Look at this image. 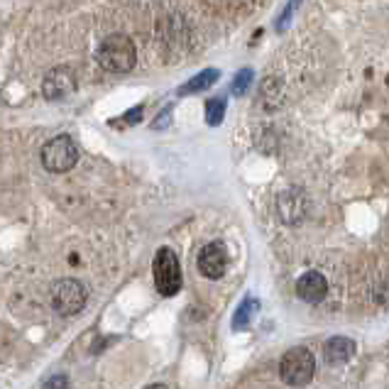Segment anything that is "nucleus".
I'll return each instance as SVG.
<instances>
[{
  "label": "nucleus",
  "instance_id": "obj_7",
  "mask_svg": "<svg viewBox=\"0 0 389 389\" xmlns=\"http://www.w3.org/2000/svg\"><path fill=\"white\" fill-rule=\"evenodd\" d=\"M225 265H228V254H225V247L220 243H208L201 247L196 267H199V272L206 280H220L225 272Z\"/></svg>",
  "mask_w": 389,
  "mask_h": 389
},
{
  "label": "nucleus",
  "instance_id": "obj_8",
  "mask_svg": "<svg viewBox=\"0 0 389 389\" xmlns=\"http://www.w3.org/2000/svg\"><path fill=\"white\" fill-rule=\"evenodd\" d=\"M296 294L299 299L309 301V304H319L328 294V282L321 272H306L296 280Z\"/></svg>",
  "mask_w": 389,
  "mask_h": 389
},
{
  "label": "nucleus",
  "instance_id": "obj_14",
  "mask_svg": "<svg viewBox=\"0 0 389 389\" xmlns=\"http://www.w3.org/2000/svg\"><path fill=\"white\" fill-rule=\"evenodd\" d=\"M42 389H69V379H66L64 374H54V377L47 379Z\"/></svg>",
  "mask_w": 389,
  "mask_h": 389
},
{
  "label": "nucleus",
  "instance_id": "obj_16",
  "mask_svg": "<svg viewBox=\"0 0 389 389\" xmlns=\"http://www.w3.org/2000/svg\"><path fill=\"white\" fill-rule=\"evenodd\" d=\"M147 389H169V387H167V384H150Z\"/></svg>",
  "mask_w": 389,
  "mask_h": 389
},
{
  "label": "nucleus",
  "instance_id": "obj_10",
  "mask_svg": "<svg viewBox=\"0 0 389 389\" xmlns=\"http://www.w3.org/2000/svg\"><path fill=\"white\" fill-rule=\"evenodd\" d=\"M218 76H220V71L218 69H206V71H201L199 76H194V79L189 81V84H184L179 89V96H186V93H199V91H206V89H211V86L218 81Z\"/></svg>",
  "mask_w": 389,
  "mask_h": 389
},
{
  "label": "nucleus",
  "instance_id": "obj_15",
  "mask_svg": "<svg viewBox=\"0 0 389 389\" xmlns=\"http://www.w3.org/2000/svg\"><path fill=\"white\" fill-rule=\"evenodd\" d=\"M142 115V105H137V108H132L130 113H125V125H135L137 120H140Z\"/></svg>",
  "mask_w": 389,
  "mask_h": 389
},
{
  "label": "nucleus",
  "instance_id": "obj_3",
  "mask_svg": "<svg viewBox=\"0 0 389 389\" xmlns=\"http://www.w3.org/2000/svg\"><path fill=\"white\" fill-rule=\"evenodd\" d=\"M152 272H155V287L162 296H174L181 289V265L171 247L157 250Z\"/></svg>",
  "mask_w": 389,
  "mask_h": 389
},
{
  "label": "nucleus",
  "instance_id": "obj_11",
  "mask_svg": "<svg viewBox=\"0 0 389 389\" xmlns=\"http://www.w3.org/2000/svg\"><path fill=\"white\" fill-rule=\"evenodd\" d=\"M257 311H259V301L257 299H245L243 304L238 306V311H235V319H233V328L235 330H243V328H247L250 323H252V319L257 316Z\"/></svg>",
  "mask_w": 389,
  "mask_h": 389
},
{
  "label": "nucleus",
  "instance_id": "obj_4",
  "mask_svg": "<svg viewBox=\"0 0 389 389\" xmlns=\"http://www.w3.org/2000/svg\"><path fill=\"white\" fill-rule=\"evenodd\" d=\"M316 372V358L311 350L306 348H294L280 360V374L287 384L291 387H304L311 382Z\"/></svg>",
  "mask_w": 389,
  "mask_h": 389
},
{
  "label": "nucleus",
  "instance_id": "obj_13",
  "mask_svg": "<svg viewBox=\"0 0 389 389\" xmlns=\"http://www.w3.org/2000/svg\"><path fill=\"white\" fill-rule=\"evenodd\" d=\"M250 81H252V71H250V69H243L238 76H235V81H233V93H235V96H243L245 91H247Z\"/></svg>",
  "mask_w": 389,
  "mask_h": 389
},
{
  "label": "nucleus",
  "instance_id": "obj_9",
  "mask_svg": "<svg viewBox=\"0 0 389 389\" xmlns=\"http://www.w3.org/2000/svg\"><path fill=\"white\" fill-rule=\"evenodd\" d=\"M355 355V343L350 338H343V335H335L326 343V360L330 365H343L348 363Z\"/></svg>",
  "mask_w": 389,
  "mask_h": 389
},
{
  "label": "nucleus",
  "instance_id": "obj_12",
  "mask_svg": "<svg viewBox=\"0 0 389 389\" xmlns=\"http://www.w3.org/2000/svg\"><path fill=\"white\" fill-rule=\"evenodd\" d=\"M225 115V100L223 98H211L206 103V123L208 125H220Z\"/></svg>",
  "mask_w": 389,
  "mask_h": 389
},
{
  "label": "nucleus",
  "instance_id": "obj_2",
  "mask_svg": "<svg viewBox=\"0 0 389 389\" xmlns=\"http://www.w3.org/2000/svg\"><path fill=\"white\" fill-rule=\"evenodd\" d=\"M79 162V145L69 135H56L42 147V165L52 174H64Z\"/></svg>",
  "mask_w": 389,
  "mask_h": 389
},
{
  "label": "nucleus",
  "instance_id": "obj_6",
  "mask_svg": "<svg viewBox=\"0 0 389 389\" xmlns=\"http://www.w3.org/2000/svg\"><path fill=\"white\" fill-rule=\"evenodd\" d=\"M76 91V76L69 66H56L42 81V96L47 100H64L74 96Z\"/></svg>",
  "mask_w": 389,
  "mask_h": 389
},
{
  "label": "nucleus",
  "instance_id": "obj_1",
  "mask_svg": "<svg viewBox=\"0 0 389 389\" xmlns=\"http://www.w3.org/2000/svg\"><path fill=\"white\" fill-rule=\"evenodd\" d=\"M96 59L103 66L105 71H113V74H128L137 61V49L132 45L128 35H108L103 37V42L96 49Z\"/></svg>",
  "mask_w": 389,
  "mask_h": 389
},
{
  "label": "nucleus",
  "instance_id": "obj_5",
  "mask_svg": "<svg viewBox=\"0 0 389 389\" xmlns=\"http://www.w3.org/2000/svg\"><path fill=\"white\" fill-rule=\"evenodd\" d=\"M89 301V291L79 280H59L52 287V306L61 316H76Z\"/></svg>",
  "mask_w": 389,
  "mask_h": 389
}]
</instances>
